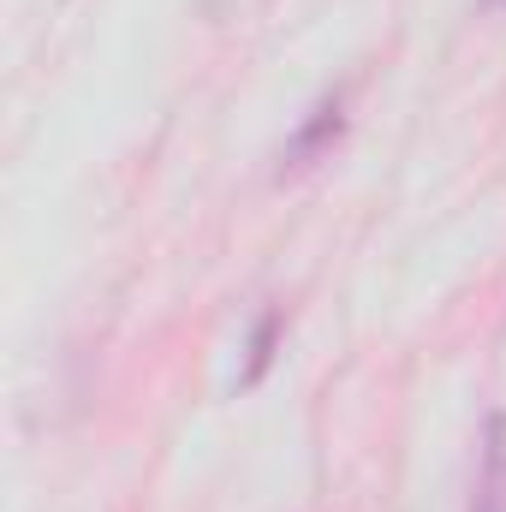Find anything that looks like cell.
<instances>
[{"label": "cell", "mask_w": 506, "mask_h": 512, "mask_svg": "<svg viewBox=\"0 0 506 512\" xmlns=\"http://www.w3.org/2000/svg\"><path fill=\"white\" fill-rule=\"evenodd\" d=\"M346 137V96L334 90V96H322L298 126H292V137L280 143V179L286 173H304V167H316L322 155H334V143Z\"/></svg>", "instance_id": "6da1fadb"}, {"label": "cell", "mask_w": 506, "mask_h": 512, "mask_svg": "<svg viewBox=\"0 0 506 512\" xmlns=\"http://www.w3.org/2000/svg\"><path fill=\"white\" fill-rule=\"evenodd\" d=\"M280 328H286V316L268 304L262 316L251 322V334H245V364H239V376H233V387L239 393H251L268 370H274V352H280Z\"/></svg>", "instance_id": "7a4b0ae2"}, {"label": "cell", "mask_w": 506, "mask_h": 512, "mask_svg": "<svg viewBox=\"0 0 506 512\" xmlns=\"http://www.w3.org/2000/svg\"><path fill=\"white\" fill-rule=\"evenodd\" d=\"M483 477L506 483V411L483 417Z\"/></svg>", "instance_id": "3957f363"}, {"label": "cell", "mask_w": 506, "mask_h": 512, "mask_svg": "<svg viewBox=\"0 0 506 512\" xmlns=\"http://www.w3.org/2000/svg\"><path fill=\"white\" fill-rule=\"evenodd\" d=\"M471 512H506V483H495V477H483V489L471 495Z\"/></svg>", "instance_id": "277c9868"}, {"label": "cell", "mask_w": 506, "mask_h": 512, "mask_svg": "<svg viewBox=\"0 0 506 512\" xmlns=\"http://www.w3.org/2000/svg\"><path fill=\"white\" fill-rule=\"evenodd\" d=\"M489 6H501V12H506V0H489Z\"/></svg>", "instance_id": "5b68a950"}]
</instances>
